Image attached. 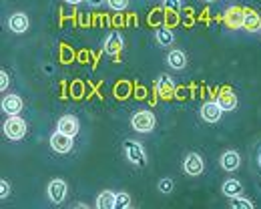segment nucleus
Returning <instances> with one entry per match:
<instances>
[{
	"label": "nucleus",
	"instance_id": "nucleus-18",
	"mask_svg": "<svg viewBox=\"0 0 261 209\" xmlns=\"http://www.w3.org/2000/svg\"><path fill=\"white\" fill-rule=\"evenodd\" d=\"M167 63L175 70H181L187 65V57H185V53H181V50H171L169 57H167Z\"/></svg>",
	"mask_w": 261,
	"mask_h": 209
},
{
	"label": "nucleus",
	"instance_id": "nucleus-19",
	"mask_svg": "<svg viewBox=\"0 0 261 209\" xmlns=\"http://www.w3.org/2000/svg\"><path fill=\"white\" fill-rule=\"evenodd\" d=\"M217 103L221 104L223 111H233L237 107V97L231 93V91H223L219 97H217Z\"/></svg>",
	"mask_w": 261,
	"mask_h": 209
},
{
	"label": "nucleus",
	"instance_id": "nucleus-14",
	"mask_svg": "<svg viewBox=\"0 0 261 209\" xmlns=\"http://www.w3.org/2000/svg\"><path fill=\"white\" fill-rule=\"evenodd\" d=\"M241 191H243V185H241V181H237V179H227V181L221 185V193L227 195L229 199L241 195Z\"/></svg>",
	"mask_w": 261,
	"mask_h": 209
},
{
	"label": "nucleus",
	"instance_id": "nucleus-27",
	"mask_svg": "<svg viewBox=\"0 0 261 209\" xmlns=\"http://www.w3.org/2000/svg\"><path fill=\"white\" fill-rule=\"evenodd\" d=\"M163 2L169 10H179V6H181V4H179V0H163Z\"/></svg>",
	"mask_w": 261,
	"mask_h": 209
},
{
	"label": "nucleus",
	"instance_id": "nucleus-23",
	"mask_svg": "<svg viewBox=\"0 0 261 209\" xmlns=\"http://www.w3.org/2000/svg\"><path fill=\"white\" fill-rule=\"evenodd\" d=\"M173 187H175V183H173V179H169V177H165V179L159 181V191H161V193H171Z\"/></svg>",
	"mask_w": 261,
	"mask_h": 209
},
{
	"label": "nucleus",
	"instance_id": "nucleus-30",
	"mask_svg": "<svg viewBox=\"0 0 261 209\" xmlns=\"http://www.w3.org/2000/svg\"><path fill=\"white\" fill-rule=\"evenodd\" d=\"M72 207H79V209H87V205H85V203H76V205H72Z\"/></svg>",
	"mask_w": 261,
	"mask_h": 209
},
{
	"label": "nucleus",
	"instance_id": "nucleus-28",
	"mask_svg": "<svg viewBox=\"0 0 261 209\" xmlns=\"http://www.w3.org/2000/svg\"><path fill=\"white\" fill-rule=\"evenodd\" d=\"M81 91H83V89H81V85L76 83V85H74V95H76V97H81Z\"/></svg>",
	"mask_w": 261,
	"mask_h": 209
},
{
	"label": "nucleus",
	"instance_id": "nucleus-7",
	"mask_svg": "<svg viewBox=\"0 0 261 209\" xmlns=\"http://www.w3.org/2000/svg\"><path fill=\"white\" fill-rule=\"evenodd\" d=\"M203 159H201V155H197V153H189L187 157H185V161H183V171L187 175H191V177H197V175L203 173Z\"/></svg>",
	"mask_w": 261,
	"mask_h": 209
},
{
	"label": "nucleus",
	"instance_id": "nucleus-4",
	"mask_svg": "<svg viewBox=\"0 0 261 209\" xmlns=\"http://www.w3.org/2000/svg\"><path fill=\"white\" fill-rule=\"evenodd\" d=\"M66 191H68V187H66L65 179H53V181L48 183V189H46L48 199H50L53 203H63L66 197Z\"/></svg>",
	"mask_w": 261,
	"mask_h": 209
},
{
	"label": "nucleus",
	"instance_id": "nucleus-6",
	"mask_svg": "<svg viewBox=\"0 0 261 209\" xmlns=\"http://www.w3.org/2000/svg\"><path fill=\"white\" fill-rule=\"evenodd\" d=\"M50 147L57 153H68L72 149V137L57 129V133H53V137H50Z\"/></svg>",
	"mask_w": 261,
	"mask_h": 209
},
{
	"label": "nucleus",
	"instance_id": "nucleus-22",
	"mask_svg": "<svg viewBox=\"0 0 261 209\" xmlns=\"http://www.w3.org/2000/svg\"><path fill=\"white\" fill-rule=\"evenodd\" d=\"M130 205V197L129 193H125V191H121V193H117V203H115V207L119 209H127Z\"/></svg>",
	"mask_w": 261,
	"mask_h": 209
},
{
	"label": "nucleus",
	"instance_id": "nucleus-21",
	"mask_svg": "<svg viewBox=\"0 0 261 209\" xmlns=\"http://www.w3.org/2000/svg\"><path fill=\"white\" fill-rule=\"evenodd\" d=\"M229 205H231L233 209H253V203H251L249 199H243L241 195H237V197H231Z\"/></svg>",
	"mask_w": 261,
	"mask_h": 209
},
{
	"label": "nucleus",
	"instance_id": "nucleus-29",
	"mask_svg": "<svg viewBox=\"0 0 261 209\" xmlns=\"http://www.w3.org/2000/svg\"><path fill=\"white\" fill-rule=\"evenodd\" d=\"M89 2H91V4H93V6H98V4H100V2H102V0H89Z\"/></svg>",
	"mask_w": 261,
	"mask_h": 209
},
{
	"label": "nucleus",
	"instance_id": "nucleus-20",
	"mask_svg": "<svg viewBox=\"0 0 261 209\" xmlns=\"http://www.w3.org/2000/svg\"><path fill=\"white\" fill-rule=\"evenodd\" d=\"M155 38H157V42H159L161 46H171V44L175 42V35L171 33V29H165V27L155 33Z\"/></svg>",
	"mask_w": 261,
	"mask_h": 209
},
{
	"label": "nucleus",
	"instance_id": "nucleus-25",
	"mask_svg": "<svg viewBox=\"0 0 261 209\" xmlns=\"http://www.w3.org/2000/svg\"><path fill=\"white\" fill-rule=\"evenodd\" d=\"M8 195H10V185H8V181H6V179H2V181H0V197H2V199H6Z\"/></svg>",
	"mask_w": 261,
	"mask_h": 209
},
{
	"label": "nucleus",
	"instance_id": "nucleus-31",
	"mask_svg": "<svg viewBox=\"0 0 261 209\" xmlns=\"http://www.w3.org/2000/svg\"><path fill=\"white\" fill-rule=\"evenodd\" d=\"M65 2H68V4H79V2H83V0H65Z\"/></svg>",
	"mask_w": 261,
	"mask_h": 209
},
{
	"label": "nucleus",
	"instance_id": "nucleus-3",
	"mask_svg": "<svg viewBox=\"0 0 261 209\" xmlns=\"http://www.w3.org/2000/svg\"><path fill=\"white\" fill-rule=\"evenodd\" d=\"M125 155L129 159V163L133 165H139L143 167L147 163V153H145V147L137 141H125Z\"/></svg>",
	"mask_w": 261,
	"mask_h": 209
},
{
	"label": "nucleus",
	"instance_id": "nucleus-33",
	"mask_svg": "<svg viewBox=\"0 0 261 209\" xmlns=\"http://www.w3.org/2000/svg\"><path fill=\"white\" fill-rule=\"evenodd\" d=\"M207 2H213V0H207Z\"/></svg>",
	"mask_w": 261,
	"mask_h": 209
},
{
	"label": "nucleus",
	"instance_id": "nucleus-5",
	"mask_svg": "<svg viewBox=\"0 0 261 209\" xmlns=\"http://www.w3.org/2000/svg\"><path fill=\"white\" fill-rule=\"evenodd\" d=\"M221 115H223V109H221V104L217 103V101H207L201 107V117L207 123H217L221 119Z\"/></svg>",
	"mask_w": 261,
	"mask_h": 209
},
{
	"label": "nucleus",
	"instance_id": "nucleus-32",
	"mask_svg": "<svg viewBox=\"0 0 261 209\" xmlns=\"http://www.w3.org/2000/svg\"><path fill=\"white\" fill-rule=\"evenodd\" d=\"M257 163H259V167H261V153H259V157H257Z\"/></svg>",
	"mask_w": 261,
	"mask_h": 209
},
{
	"label": "nucleus",
	"instance_id": "nucleus-1",
	"mask_svg": "<svg viewBox=\"0 0 261 209\" xmlns=\"http://www.w3.org/2000/svg\"><path fill=\"white\" fill-rule=\"evenodd\" d=\"M130 127L139 133H149L155 129V115L151 111H137L130 117Z\"/></svg>",
	"mask_w": 261,
	"mask_h": 209
},
{
	"label": "nucleus",
	"instance_id": "nucleus-15",
	"mask_svg": "<svg viewBox=\"0 0 261 209\" xmlns=\"http://www.w3.org/2000/svg\"><path fill=\"white\" fill-rule=\"evenodd\" d=\"M115 203H117V193H113V191H102V193H98V197H97L98 209H115Z\"/></svg>",
	"mask_w": 261,
	"mask_h": 209
},
{
	"label": "nucleus",
	"instance_id": "nucleus-8",
	"mask_svg": "<svg viewBox=\"0 0 261 209\" xmlns=\"http://www.w3.org/2000/svg\"><path fill=\"white\" fill-rule=\"evenodd\" d=\"M57 129L66 133V135H70V137H74V135L79 133V121H76V117H72V115H65V117L59 119Z\"/></svg>",
	"mask_w": 261,
	"mask_h": 209
},
{
	"label": "nucleus",
	"instance_id": "nucleus-2",
	"mask_svg": "<svg viewBox=\"0 0 261 209\" xmlns=\"http://www.w3.org/2000/svg\"><path fill=\"white\" fill-rule=\"evenodd\" d=\"M4 135L12 141L22 139V137L27 135V123H24L20 117L10 115V117L6 119V123H4Z\"/></svg>",
	"mask_w": 261,
	"mask_h": 209
},
{
	"label": "nucleus",
	"instance_id": "nucleus-17",
	"mask_svg": "<svg viewBox=\"0 0 261 209\" xmlns=\"http://www.w3.org/2000/svg\"><path fill=\"white\" fill-rule=\"evenodd\" d=\"M243 27L247 31H257L261 27V18L257 12L253 10H243Z\"/></svg>",
	"mask_w": 261,
	"mask_h": 209
},
{
	"label": "nucleus",
	"instance_id": "nucleus-10",
	"mask_svg": "<svg viewBox=\"0 0 261 209\" xmlns=\"http://www.w3.org/2000/svg\"><path fill=\"white\" fill-rule=\"evenodd\" d=\"M8 29H10L12 33H16V35L27 33V29H29V16H27L24 12H16V14H12L10 20H8Z\"/></svg>",
	"mask_w": 261,
	"mask_h": 209
},
{
	"label": "nucleus",
	"instance_id": "nucleus-11",
	"mask_svg": "<svg viewBox=\"0 0 261 209\" xmlns=\"http://www.w3.org/2000/svg\"><path fill=\"white\" fill-rule=\"evenodd\" d=\"M155 91H157V95H159L161 99H169V97L173 95V91H175V87H173V79L167 76V74H161V76L157 79Z\"/></svg>",
	"mask_w": 261,
	"mask_h": 209
},
{
	"label": "nucleus",
	"instance_id": "nucleus-13",
	"mask_svg": "<svg viewBox=\"0 0 261 209\" xmlns=\"http://www.w3.org/2000/svg\"><path fill=\"white\" fill-rule=\"evenodd\" d=\"M239 165H241V157H239V153L237 151H225L223 155H221V167L225 169V171H237L239 169Z\"/></svg>",
	"mask_w": 261,
	"mask_h": 209
},
{
	"label": "nucleus",
	"instance_id": "nucleus-16",
	"mask_svg": "<svg viewBox=\"0 0 261 209\" xmlns=\"http://www.w3.org/2000/svg\"><path fill=\"white\" fill-rule=\"evenodd\" d=\"M225 22H227L231 29L243 27V10H239V8H229L227 12H225Z\"/></svg>",
	"mask_w": 261,
	"mask_h": 209
},
{
	"label": "nucleus",
	"instance_id": "nucleus-26",
	"mask_svg": "<svg viewBox=\"0 0 261 209\" xmlns=\"http://www.w3.org/2000/svg\"><path fill=\"white\" fill-rule=\"evenodd\" d=\"M8 83H10L8 72L6 70H0V91H6L8 89Z\"/></svg>",
	"mask_w": 261,
	"mask_h": 209
},
{
	"label": "nucleus",
	"instance_id": "nucleus-9",
	"mask_svg": "<svg viewBox=\"0 0 261 209\" xmlns=\"http://www.w3.org/2000/svg\"><path fill=\"white\" fill-rule=\"evenodd\" d=\"M123 46H125V40H123V36L117 35V33L109 35L107 36V40H105V53L111 55V57L119 55V53L123 50Z\"/></svg>",
	"mask_w": 261,
	"mask_h": 209
},
{
	"label": "nucleus",
	"instance_id": "nucleus-12",
	"mask_svg": "<svg viewBox=\"0 0 261 209\" xmlns=\"http://www.w3.org/2000/svg\"><path fill=\"white\" fill-rule=\"evenodd\" d=\"M2 111L6 115H18L22 111V99L18 95H8L2 99Z\"/></svg>",
	"mask_w": 261,
	"mask_h": 209
},
{
	"label": "nucleus",
	"instance_id": "nucleus-24",
	"mask_svg": "<svg viewBox=\"0 0 261 209\" xmlns=\"http://www.w3.org/2000/svg\"><path fill=\"white\" fill-rule=\"evenodd\" d=\"M107 4H109L113 10L121 12V10H125V8L129 6V0H107Z\"/></svg>",
	"mask_w": 261,
	"mask_h": 209
}]
</instances>
